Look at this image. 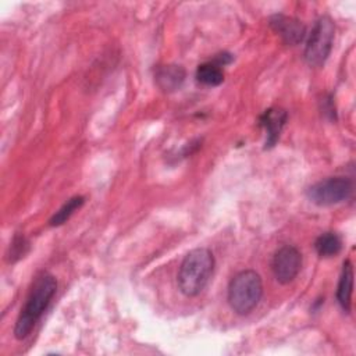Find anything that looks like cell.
<instances>
[{"label":"cell","instance_id":"6da1fadb","mask_svg":"<svg viewBox=\"0 0 356 356\" xmlns=\"http://www.w3.org/2000/svg\"><path fill=\"white\" fill-rule=\"evenodd\" d=\"M57 291V281L49 273H42L33 281L24 307L15 321L14 335L17 339L26 338L39 321Z\"/></svg>","mask_w":356,"mask_h":356},{"label":"cell","instance_id":"7a4b0ae2","mask_svg":"<svg viewBox=\"0 0 356 356\" xmlns=\"http://www.w3.org/2000/svg\"><path fill=\"white\" fill-rule=\"evenodd\" d=\"M214 270V256L206 248L191 250L182 260L178 271L179 291L188 296L199 295L207 285Z\"/></svg>","mask_w":356,"mask_h":356},{"label":"cell","instance_id":"3957f363","mask_svg":"<svg viewBox=\"0 0 356 356\" xmlns=\"http://www.w3.org/2000/svg\"><path fill=\"white\" fill-rule=\"evenodd\" d=\"M263 296V282L253 270H243L229 281L227 299L231 309L241 314H249Z\"/></svg>","mask_w":356,"mask_h":356},{"label":"cell","instance_id":"277c9868","mask_svg":"<svg viewBox=\"0 0 356 356\" xmlns=\"http://www.w3.org/2000/svg\"><path fill=\"white\" fill-rule=\"evenodd\" d=\"M335 36V24L328 15L320 17L309 35L305 47V61L310 67H321L328 58Z\"/></svg>","mask_w":356,"mask_h":356},{"label":"cell","instance_id":"5b68a950","mask_svg":"<svg viewBox=\"0 0 356 356\" xmlns=\"http://www.w3.org/2000/svg\"><path fill=\"white\" fill-rule=\"evenodd\" d=\"M353 184L346 177H331L307 189V197L317 206H332L350 197Z\"/></svg>","mask_w":356,"mask_h":356},{"label":"cell","instance_id":"8992f818","mask_svg":"<svg viewBox=\"0 0 356 356\" xmlns=\"http://www.w3.org/2000/svg\"><path fill=\"white\" fill-rule=\"evenodd\" d=\"M302 268V254L292 245L281 246L273 256L271 270L280 284L292 282Z\"/></svg>","mask_w":356,"mask_h":356},{"label":"cell","instance_id":"52a82bcc","mask_svg":"<svg viewBox=\"0 0 356 356\" xmlns=\"http://www.w3.org/2000/svg\"><path fill=\"white\" fill-rule=\"evenodd\" d=\"M270 26L275 33L281 36V39L291 46H295L300 43L306 36V28L305 25L293 18L284 14H274L268 19Z\"/></svg>","mask_w":356,"mask_h":356},{"label":"cell","instance_id":"ba28073f","mask_svg":"<svg viewBox=\"0 0 356 356\" xmlns=\"http://www.w3.org/2000/svg\"><path fill=\"white\" fill-rule=\"evenodd\" d=\"M286 118H288V114L285 110L282 108H278V107H271V108H267L259 118V122L260 125L264 128L266 131V146L264 149H270L273 147L278 138H280V134L286 122Z\"/></svg>","mask_w":356,"mask_h":356},{"label":"cell","instance_id":"9c48e42d","mask_svg":"<svg viewBox=\"0 0 356 356\" xmlns=\"http://www.w3.org/2000/svg\"><path fill=\"white\" fill-rule=\"evenodd\" d=\"M186 72L182 65L177 64H165V65H159L154 71V81L156 85L167 93L178 90L184 81H185Z\"/></svg>","mask_w":356,"mask_h":356},{"label":"cell","instance_id":"30bf717a","mask_svg":"<svg viewBox=\"0 0 356 356\" xmlns=\"http://www.w3.org/2000/svg\"><path fill=\"white\" fill-rule=\"evenodd\" d=\"M352 291H353V267L350 260H345L342 264V271L337 289V299L343 312H350L352 305Z\"/></svg>","mask_w":356,"mask_h":356},{"label":"cell","instance_id":"8fae6325","mask_svg":"<svg viewBox=\"0 0 356 356\" xmlns=\"http://www.w3.org/2000/svg\"><path fill=\"white\" fill-rule=\"evenodd\" d=\"M314 249L321 257L337 256L342 249V239L337 232H324L316 239Z\"/></svg>","mask_w":356,"mask_h":356},{"label":"cell","instance_id":"7c38bea8","mask_svg":"<svg viewBox=\"0 0 356 356\" xmlns=\"http://www.w3.org/2000/svg\"><path fill=\"white\" fill-rule=\"evenodd\" d=\"M196 79L206 86H218L224 81V72L218 64L214 61H207L197 67Z\"/></svg>","mask_w":356,"mask_h":356},{"label":"cell","instance_id":"4fadbf2b","mask_svg":"<svg viewBox=\"0 0 356 356\" xmlns=\"http://www.w3.org/2000/svg\"><path fill=\"white\" fill-rule=\"evenodd\" d=\"M85 203V197L83 196H74L71 199H68L49 220V224L51 227H58L61 224H64L78 209L82 207V204Z\"/></svg>","mask_w":356,"mask_h":356},{"label":"cell","instance_id":"5bb4252c","mask_svg":"<svg viewBox=\"0 0 356 356\" xmlns=\"http://www.w3.org/2000/svg\"><path fill=\"white\" fill-rule=\"evenodd\" d=\"M29 249V242L24 235H15L14 239L10 243V249L7 253V260L10 263H14L24 257Z\"/></svg>","mask_w":356,"mask_h":356}]
</instances>
